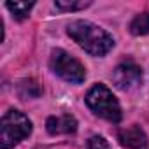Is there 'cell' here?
Instances as JSON below:
<instances>
[{
    "instance_id": "1",
    "label": "cell",
    "mask_w": 149,
    "mask_h": 149,
    "mask_svg": "<svg viewBox=\"0 0 149 149\" xmlns=\"http://www.w3.org/2000/svg\"><path fill=\"white\" fill-rule=\"evenodd\" d=\"M67 33L77 46L93 56H104L114 47V39L109 32L84 19L72 21L67 26Z\"/></svg>"
},
{
    "instance_id": "2",
    "label": "cell",
    "mask_w": 149,
    "mask_h": 149,
    "mask_svg": "<svg viewBox=\"0 0 149 149\" xmlns=\"http://www.w3.org/2000/svg\"><path fill=\"white\" fill-rule=\"evenodd\" d=\"M32 133V121L19 111L11 109L0 121V147L11 149Z\"/></svg>"
},
{
    "instance_id": "3",
    "label": "cell",
    "mask_w": 149,
    "mask_h": 149,
    "mask_svg": "<svg viewBox=\"0 0 149 149\" xmlns=\"http://www.w3.org/2000/svg\"><path fill=\"white\" fill-rule=\"evenodd\" d=\"M86 104L97 116H100L111 123L121 121L119 102L105 84H95L86 95Z\"/></svg>"
},
{
    "instance_id": "4",
    "label": "cell",
    "mask_w": 149,
    "mask_h": 149,
    "mask_svg": "<svg viewBox=\"0 0 149 149\" xmlns=\"http://www.w3.org/2000/svg\"><path fill=\"white\" fill-rule=\"evenodd\" d=\"M49 65H51V70L56 74V76L61 77L67 83L79 84L86 77V70H84L83 63L79 60H76L74 56H70L63 49H54L51 53Z\"/></svg>"
},
{
    "instance_id": "5",
    "label": "cell",
    "mask_w": 149,
    "mask_h": 149,
    "mask_svg": "<svg viewBox=\"0 0 149 149\" xmlns=\"http://www.w3.org/2000/svg\"><path fill=\"white\" fill-rule=\"evenodd\" d=\"M112 81L119 90H133L142 84V68L133 61L121 63L112 72Z\"/></svg>"
},
{
    "instance_id": "6",
    "label": "cell",
    "mask_w": 149,
    "mask_h": 149,
    "mask_svg": "<svg viewBox=\"0 0 149 149\" xmlns=\"http://www.w3.org/2000/svg\"><path fill=\"white\" fill-rule=\"evenodd\" d=\"M119 142L126 149H149V139H147L146 132L137 125H132V126L121 130Z\"/></svg>"
},
{
    "instance_id": "7",
    "label": "cell",
    "mask_w": 149,
    "mask_h": 149,
    "mask_svg": "<svg viewBox=\"0 0 149 149\" xmlns=\"http://www.w3.org/2000/svg\"><path fill=\"white\" fill-rule=\"evenodd\" d=\"M46 128L51 135H61V133H74L77 130V121L70 114L61 116H51L46 121Z\"/></svg>"
},
{
    "instance_id": "8",
    "label": "cell",
    "mask_w": 149,
    "mask_h": 149,
    "mask_svg": "<svg viewBox=\"0 0 149 149\" xmlns=\"http://www.w3.org/2000/svg\"><path fill=\"white\" fill-rule=\"evenodd\" d=\"M130 32L133 35H146L149 33V13L137 14L130 23Z\"/></svg>"
},
{
    "instance_id": "9",
    "label": "cell",
    "mask_w": 149,
    "mask_h": 149,
    "mask_svg": "<svg viewBox=\"0 0 149 149\" xmlns=\"http://www.w3.org/2000/svg\"><path fill=\"white\" fill-rule=\"evenodd\" d=\"M33 6H35L33 2H7V4H6V7H7L18 19H25V18L28 16V13L32 11Z\"/></svg>"
},
{
    "instance_id": "10",
    "label": "cell",
    "mask_w": 149,
    "mask_h": 149,
    "mask_svg": "<svg viewBox=\"0 0 149 149\" xmlns=\"http://www.w3.org/2000/svg\"><path fill=\"white\" fill-rule=\"evenodd\" d=\"M54 6L58 7V9H61V11H79V9H84V7H88V6H91V2L90 0H79V2H67V0H56L54 2Z\"/></svg>"
},
{
    "instance_id": "11",
    "label": "cell",
    "mask_w": 149,
    "mask_h": 149,
    "mask_svg": "<svg viewBox=\"0 0 149 149\" xmlns=\"http://www.w3.org/2000/svg\"><path fill=\"white\" fill-rule=\"evenodd\" d=\"M88 149H111V146H109V142H107L104 137L95 135V137L90 139V142H88Z\"/></svg>"
}]
</instances>
